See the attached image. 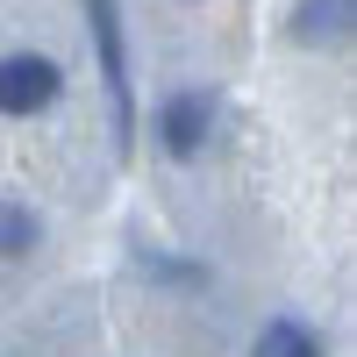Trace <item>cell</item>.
<instances>
[{"mask_svg": "<svg viewBox=\"0 0 357 357\" xmlns=\"http://www.w3.org/2000/svg\"><path fill=\"white\" fill-rule=\"evenodd\" d=\"M57 100V65L50 57H0V114H36Z\"/></svg>", "mask_w": 357, "mask_h": 357, "instance_id": "cell-1", "label": "cell"}, {"mask_svg": "<svg viewBox=\"0 0 357 357\" xmlns=\"http://www.w3.org/2000/svg\"><path fill=\"white\" fill-rule=\"evenodd\" d=\"M158 129H165V151H178V158H193L200 143H207V129H215V107H207L200 93H178V100H165V114H158Z\"/></svg>", "mask_w": 357, "mask_h": 357, "instance_id": "cell-2", "label": "cell"}, {"mask_svg": "<svg viewBox=\"0 0 357 357\" xmlns=\"http://www.w3.org/2000/svg\"><path fill=\"white\" fill-rule=\"evenodd\" d=\"M86 15H93V36H100V65H107L114 114L129 122V72H122V29H114V0H86Z\"/></svg>", "mask_w": 357, "mask_h": 357, "instance_id": "cell-3", "label": "cell"}, {"mask_svg": "<svg viewBox=\"0 0 357 357\" xmlns=\"http://www.w3.org/2000/svg\"><path fill=\"white\" fill-rule=\"evenodd\" d=\"M293 36L301 43H321V36H350V0H307L301 8V22H293Z\"/></svg>", "mask_w": 357, "mask_h": 357, "instance_id": "cell-4", "label": "cell"}, {"mask_svg": "<svg viewBox=\"0 0 357 357\" xmlns=\"http://www.w3.org/2000/svg\"><path fill=\"white\" fill-rule=\"evenodd\" d=\"M257 357H321V336H314V329H301V321H264Z\"/></svg>", "mask_w": 357, "mask_h": 357, "instance_id": "cell-5", "label": "cell"}, {"mask_svg": "<svg viewBox=\"0 0 357 357\" xmlns=\"http://www.w3.org/2000/svg\"><path fill=\"white\" fill-rule=\"evenodd\" d=\"M29 243H36V215H22V207H0V250L22 257Z\"/></svg>", "mask_w": 357, "mask_h": 357, "instance_id": "cell-6", "label": "cell"}]
</instances>
